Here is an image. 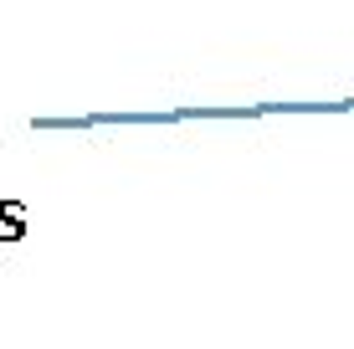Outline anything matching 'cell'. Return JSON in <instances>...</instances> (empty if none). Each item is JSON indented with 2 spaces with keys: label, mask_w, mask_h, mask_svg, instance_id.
Wrapping results in <instances>:
<instances>
[{
  "label": "cell",
  "mask_w": 354,
  "mask_h": 349,
  "mask_svg": "<svg viewBox=\"0 0 354 349\" xmlns=\"http://www.w3.org/2000/svg\"><path fill=\"white\" fill-rule=\"evenodd\" d=\"M0 221H6V226H0L6 236H21V221H26V211H21V206H0Z\"/></svg>",
  "instance_id": "6da1fadb"
}]
</instances>
